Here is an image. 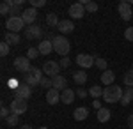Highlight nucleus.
Returning <instances> with one entry per match:
<instances>
[{"label": "nucleus", "instance_id": "423d86ee", "mask_svg": "<svg viewBox=\"0 0 133 129\" xmlns=\"http://www.w3.org/2000/svg\"><path fill=\"white\" fill-rule=\"evenodd\" d=\"M117 11H119V16H121V18H123L124 21H130V20L133 18L131 4H130V2H126V0L119 2V5H117Z\"/></svg>", "mask_w": 133, "mask_h": 129}, {"label": "nucleus", "instance_id": "de8ad7c7", "mask_svg": "<svg viewBox=\"0 0 133 129\" xmlns=\"http://www.w3.org/2000/svg\"><path fill=\"white\" fill-rule=\"evenodd\" d=\"M131 69H133V64H131Z\"/></svg>", "mask_w": 133, "mask_h": 129}, {"label": "nucleus", "instance_id": "f257e3e1", "mask_svg": "<svg viewBox=\"0 0 133 129\" xmlns=\"http://www.w3.org/2000/svg\"><path fill=\"white\" fill-rule=\"evenodd\" d=\"M124 96V90L119 87V85H110V87H107V89H103V101L105 103H108V104H114V103H117V101H121Z\"/></svg>", "mask_w": 133, "mask_h": 129}, {"label": "nucleus", "instance_id": "4be33fe9", "mask_svg": "<svg viewBox=\"0 0 133 129\" xmlns=\"http://www.w3.org/2000/svg\"><path fill=\"white\" fill-rule=\"evenodd\" d=\"M4 41H5L9 46H14V44H20L21 37L18 35V34H14V32H7V34L4 35Z\"/></svg>", "mask_w": 133, "mask_h": 129}, {"label": "nucleus", "instance_id": "0eeeda50", "mask_svg": "<svg viewBox=\"0 0 133 129\" xmlns=\"http://www.w3.org/2000/svg\"><path fill=\"white\" fill-rule=\"evenodd\" d=\"M12 66H14V69L20 71V73H23V74H27L29 71H30V60L27 59V55L25 57H16L14 59V62H12Z\"/></svg>", "mask_w": 133, "mask_h": 129}, {"label": "nucleus", "instance_id": "cd10ccee", "mask_svg": "<svg viewBox=\"0 0 133 129\" xmlns=\"http://www.w3.org/2000/svg\"><path fill=\"white\" fill-rule=\"evenodd\" d=\"M94 66L98 67V69H101V71H107V67H108V62L105 59H99V57H96V62H94Z\"/></svg>", "mask_w": 133, "mask_h": 129}, {"label": "nucleus", "instance_id": "dca6fc26", "mask_svg": "<svg viewBox=\"0 0 133 129\" xmlns=\"http://www.w3.org/2000/svg\"><path fill=\"white\" fill-rule=\"evenodd\" d=\"M57 28H59L61 34H71L73 30H75V23H73L71 20H62Z\"/></svg>", "mask_w": 133, "mask_h": 129}, {"label": "nucleus", "instance_id": "79ce46f5", "mask_svg": "<svg viewBox=\"0 0 133 129\" xmlns=\"http://www.w3.org/2000/svg\"><path fill=\"white\" fill-rule=\"evenodd\" d=\"M92 108L101 110V103H99V99H94V101H92Z\"/></svg>", "mask_w": 133, "mask_h": 129}, {"label": "nucleus", "instance_id": "a19ab883", "mask_svg": "<svg viewBox=\"0 0 133 129\" xmlns=\"http://www.w3.org/2000/svg\"><path fill=\"white\" fill-rule=\"evenodd\" d=\"M9 87H11L12 90H16L18 87H20V83H18V81H16L14 78H11V81H9Z\"/></svg>", "mask_w": 133, "mask_h": 129}, {"label": "nucleus", "instance_id": "2f4dec72", "mask_svg": "<svg viewBox=\"0 0 133 129\" xmlns=\"http://www.w3.org/2000/svg\"><path fill=\"white\" fill-rule=\"evenodd\" d=\"M9 50H11V46L5 41H2V44H0V55H2V57H7V55H9Z\"/></svg>", "mask_w": 133, "mask_h": 129}, {"label": "nucleus", "instance_id": "f03ea898", "mask_svg": "<svg viewBox=\"0 0 133 129\" xmlns=\"http://www.w3.org/2000/svg\"><path fill=\"white\" fill-rule=\"evenodd\" d=\"M51 42H53V51H55V53H59L61 57H68V53L71 50V44H69L68 37H64V35H55V39L51 41Z\"/></svg>", "mask_w": 133, "mask_h": 129}, {"label": "nucleus", "instance_id": "37998d69", "mask_svg": "<svg viewBox=\"0 0 133 129\" xmlns=\"http://www.w3.org/2000/svg\"><path fill=\"white\" fill-rule=\"evenodd\" d=\"M126 122H128V127L133 129V113L130 115V117H128V120H126Z\"/></svg>", "mask_w": 133, "mask_h": 129}, {"label": "nucleus", "instance_id": "412c9836", "mask_svg": "<svg viewBox=\"0 0 133 129\" xmlns=\"http://www.w3.org/2000/svg\"><path fill=\"white\" fill-rule=\"evenodd\" d=\"M73 81H75V83H78V85L82 87L83 83L87 81V73H85V69L75 71V73H73Z\"/></svg>", "mask_w": 133, "mask_h": 129}, {"label": "nucleus", "instance_id": "393cba45", "mask_svg": "<svg viewBox=\"0 0 133 129\" xmlns=\"http://www.w3.org/2000/svg\"><path fill=\"white\" fill-rule=\"evenodd\" d=\"M25 83H27L29 87H32V89H34L36 85H41V81L36 78V76H32L30 73H27V74H25Z\"/></svg>", "mask_w": 133, "mask_h": 129}, {"label": "nucleus", "instance_id": "c9c22d12", "mask_svg": "<svg viewBox=\"0 0 133 129\" xmlns=\"http://www.w3.org/2000/svg\"><path fill=\"white\" fill-rule=\"evenodd\" d=\"M124 37H126V41L133 42V27H128V28L124 30Z\"/></svg>", "mask_w": 133, "mask_h": 129}, {"label": "nucleus", "instance_id": "a878e982", "mask_svg": "<svg viewBox=\"0 0 133 129\" xmlns=\"http://www.w3.org/2000/svg\"><path fill=\"white\" fill-rule=\"evenodd\" d=\"M82 4H83V7H85L87 12H96L98 11V4L92 2V0H82Z\"/></svg>", "mask_w": 133, "mask_h": 129}, {"label": "nucleus", "instance_id": "39448f33", "mask_svg": "<svg viewBox=\"0 0 133 129\" xmlns=\"http://www.w3.org/2000/svg\"><path fill=\"white\" fill-rule=\"evenodd\" d=\"M43 73H44L48 78H55V76L61 74V64L55 62V60H48V62H44V66H43Z\"/></svg>", "mask_w": 133, "mask_h": 129}, {"label": "nucleus", "instance_id": "2eb2a0df", "mask_svg": "<svg viewBox=\"0 0 133 129\" xmlns=\"http://www.w3.org/2000/svg\"><path fill=\"white\" fill-rule=\"evenodd\" d=\"M37 50H39L41 55H50L51 51H53V42L48 41V39H43L39 42V46H37Z\"/></svg>", "mask_w": 133, "mask_h": 129}, {"label": "nucleus", "instance_id": "a18cd8bd", "mask_svg": "<svg viewBox=\"0 0 133 129\" xmlns=\"http://www.w3.org/2000/svg\"><path fill=\"white\" fill-rule=\"evenodd\" d=\"M37 129H48V127H37Z\"/></svg>", "mask_w": 133, "mask_h": 129}, {"label": "nucleus", "instance_id": "f3484780", "mask_svg": "<svg viewBox=\"0 0 133 129\" xmlns=\"http://www.w3.org/2000/svg\"><path fill=\"white\" fill-rule=\"evenodd\" d=\"M96 119H98V122H110V119H112V111L108 108H101L96 111Z\"/></svg>", "mask_w": 133, "mask_h": 129}, {"label": "nucleus", "instance_id": "ddd939ff", "mask_svg": "<svg viewBox=\"0 0 133 129\" xmlns=\"http://www.w3.org/2000/svg\"><path fill=\"white\" fill-rule=\"evenodd\" d=\"M46 103L51 104V106H55L57 103H61V92H59L57 89L46 90Z\"/></svg>", "mask_w": 133, "mask_h": 129}, {"label": "nucleus", "instance_id": "bb28decb", "mask_svg": "<svg viewBox=\"0 0 133 129\" xmlns=\"http://www.w3.org/2000/svg\"><path fill=\"white\" fill-rule=\"evenodd\" d=\"M18 122H20V115H14V113H11L9 117L5 119V124L11 126V127H16V126H18Z\"/></svg>", "mask_w": 133, "mask_h": 129}, {"label": "nucleus", "instance_id": "6ab92c4d", "mask_svg": "<svg viewBox=\"0 0 133 129\" xmlns=\"http://www.w3.org/2000/svg\"><path fill=\"white\" fill-rule=\"evenodd\" d=\"M73 117H75V120H78V122L85 120L87 117H89V108H85V106H78V108H75Z\"/></svg>", "mask_w": 133, "mask_h": 129}, {"label": "nucleus", "instance_id": "f704fd0d", "mask_svg": "<svg viewBox=\"0 0 133 129\" xmlns=\"http://www.w3.org/2000/svg\"><path fill=\"white\" fill-rule=\"evenodd\" d=\"M44 5H46L44 0H30V7H34V9H37V7H44Z\"/></svg>", "mask_w": 133, "mask_h": 129}, {"label": "nucleus", "instance_id": "58836bf2", "mask_svg": "<svg viewBox=\"0 0 133 129\" xmlns=\"http://www.w3.org/2000/svg\"><path fill=\"white\" fill-rule=\"evenodd\" d=\"M0 115H2V119L5 120V119H7V117L11 115V108H5V106H2V108H0Z\"/></svg>", "mask_w": 133, "mask_h": 129}, {"label": "nucleus", "instance_id": "6e6552de", "mask_svg": "<svg viewBox=\"0 0 133 129\" xmlns=\"http://www.w3.org/2000/svg\"><path fill=\"white\" fill-rule=\"evenodd\" d=\"M27 101L25 99H20V97H14L12 103H11V113H14V115H23L25 111H27Z\"/></svg>", "mask_w": 133, "mask_h": 129}, {"label": "nucleus", "instance_id": "473e14b6", "mask_svg": "<svg viewBox=\"0 0 133 129\" xmlns=\"http://www.w3.org/2000/svg\"><path fill=\"white\" fill-rule=\"evenodd\" d=\"M41 87H43V89H46V90L53 89V80H51V78H43L41 80Z\"/></svg>", "mask_w": 133, "mask_h": 129}, {"label": "nucleus", "instance_id": "4c0bfd02", "mask_svg": "<svg viewBox=\"0 0 133 129\" xmlns=\"http://www.w3.org/2000/svg\"><path fill=\"white\" fill-rule=\"evenodd\" d=\"M76 96H78L80 99H85V97L89 96V90H85V89H82V87H80V89L76 90Z\"/></svg>", "mask_w": 133, "mask_h": 129}, {"label": "nucleus", "instance_id": "4468645a", "mask_svg": "<svg viewBox=\"0 0 133 129\" xmlns=\"http://www.w3.org/2000/svg\"><path fill=\"white\" fill-rule=\"evenodd\" d=\"M75 97H76V92L71 89H64L61 92V103H64V104H71Z\"/></svg>", "mask_w": 133, "mask_h": 129}, {"label": "nucleus", "instance_id": "9d476101", "mask_svg": "<svg viewBox=\"0 0 133 129\" xmlns=\"http://www.w3.org/2000/svg\"><path fill=\"white\" fill-rule=\"evenodd\" d=\"M21 18H23V21H25L29 27H30V25H36V20H37V9H34V7H27V9H23Z\"/></svg>", "mask_w": 133, "mask_h": 129}, {"label": "nucleus", "instance_id": "1a4fd4ad", "mask_svg": "<svg viewBox=\"0 0 133 129\" xmlns=\"http://www.w3.org/2000/svg\"><path fill=\"white\" fill-rule=\"evenodd\" d=\"M94 62H96V57L87 55V53H80V55L76 57V64H78L82 69H89V67H92Z\"/></svg>", "mask_w": 133, "mask_h": 129}, {"label": "nucleus", "instance_id": "c03bdc74", "mask_svg": "<svg viewBox=\"0 0 133 129\" xmlns=\"http://www.w3.org/2000/svg\"><path fill=\"white\" fill-rule=\"evenodd\" d=\"M20 129H32V127H30V126H21Z\"/></svg>", "mask_w": 133, "mask_h": 129}, {"label": "nucleus", "instance_id": "b1692460", "mask_svg": "<svg viewBox=\"0 0 133 129\" xmlns=\"http://www.w3.org/2000/svg\"><path fill=\"white\" fill-rule=\"evenodd\" d=\"M89 96H92L94 99H98V97H103V89L99 85H92L91 89H89Z\"/></svg>", "mask_w": 133, "mask_h": 129}, {"label": "nucleus", "instance_id": "5701e85b", "mask_svg": "<svg viewBox=\"0 0 133 129\" xmlns=\"http://www.w3.org/2000/svg\"><path fill=\"white\" fill-rule=\"evenodd\" d=\"M46 23H48L50 27H59L61 20L57 18V14H55V12H48V14H46Z\"/></svg>", "mask_w": 133, "mask_h": 129}, {"label": "nucleus", "instance_id": "7c9ffc66", "mask_svg": "<svg viewBox=\"0 0 133 129\" xmlns=\"http://www.w3.org/2000/svg\"><path fill=\"white\" fill-rule=\"evenodd\" d=\"M29 73H30L32 76H36V78L39 80V81H41V80H43V74H44V73H43V69H39V67H36V66H32V67H30V71H29Z\"/></svg>", "mask_w": 133, "mask_h": 129}, {"label": "nucleus", "instance_id": "7ed1b4c3", "mask_svg": "<svg viewBox=\"0 0 133 129\" xmlns=\"http://www.w3.org/2000/svg\"><path fill=\"white\" fill-rule=\"evenodd\" d=\"M23 27H25V21H23L21 16H12V18L9 16L7 21H5V28H7V32H14V34H18Z\"/></svg>", "mask_w": 133, "mask_h": 129}, {"label": "nucleus", "instance_id": "e433bc0d", "mask_svg": "<svg viewBox=\"0 0 133 129\" xmlns=\"http://www.w3.org/2000/svg\"><path fill=\"white\" fill-rule=\"evenodd\" d=\"M59 64H61V67H62V69H68V67L71 66V60H69V57H62Z\"/></svg>", "mask_w": 133, "mask_h": 129}, {"label": "nucleus", "instance_id": "9b49d317", "mask_svg": "<svg viewBox=\"0 0 133 129\" xmlns=\"http://www.w3.org/2000/svg\"><path fill=\"white\" fill-rule=\"evenodd\" d=\"M30 96H32V87H29L25 81H21L20 87L14 90V97H20V99H25V101H27Z\"/></svg>", "mask_w": 133, "mask_h": 129}, {"label": "nucleus", "instance_id": "ea45409f", "mask_svg": "<svg viewBox=\"0 0 133 129\" xmlns=\"http://www.w3.org/2000/svg\"><path fill=\"white\" fill-rule=\"evenodd\" d=\"M124 97H128L130 101H133V87H128L124 90Z\"/></svg>", "mask_w": 133, "mask_h": 129}, {"label": "nucleus", "instance_id": "20e7f679", "mask_svg": "<svg viewBox=\"0 0 133 129\" xmlns=\"http://www.w3.org/2000/svg\"><path fill=\"white\" fill-rule=\"evenodd\" d=\"M85 7H83L82 2H75L69 5V9H68V14H69V18L71 20H82L83 16H85Z\"/></svg>", "mask_w": 133, "mask_h": 129}, {"label": "nucleus", "instance_id": "a211bd4d", "mask_svg": "<svg viewBox=\"0 0 133 129\" xmlns=\"http://www.w3.org/2000/svg\"><path fill=\"white\" fill-rule=\"evenodd\" d=\"M51 80H53V89H57L59 92L68 89V80L64 78L62 74H59V76H55V78H51Z\"/></svg>", "mask_w": 133, "mask_h": 129}, {"label": "nucleus", "instance_id": "c756f323", "mask_svg": "<svg viewBox=\"0 0 133 129\" xmlns=\"http://www.w3.org/2000/svg\"><path fill=\"white\" fill-rule=\"evenodd\" d=\"M124 85L133 87V69H130V71L124 73Z\"/></svg>", "mask_w": 133, "mask_h": 129}, {"label": "nucleus", "instance_id": "49530a36", "mask_svg": "<svg viewBox=\"0 0 133 129\" xmlns=\"http://www.w3.org/2000/svg\"><path fill=\"white\" fill-rule=\"evenodd\" d=\"M130 4H131V7H133V0H131V2H130Z\"/></svg>", "mask_w": 133, "mask_h": 129}, {"label": "nucleus", "instance_id": "c85d7f7f", "mask_svg": "<svg viewBox=\"0 0 133 129\" xmlns=\"http://www.w3.org/2000/svg\"><path fill=\"white\" fill-rule=\"evenodd\" d=\"M39 55H41V53H39V50H37V48H34V46L27 50V59H29V60H34V59H37Z\"/></svg>", "mask_w": 133, "mask_h": 129}, {"label": "nucleus", "instance_id": "aec40b11", "mask_svg": "<svg viewBox=\"0 0 133 129\" xmlns=\"http://www.w3.org/2000/svg\"><path fill=\"white\" fill-rule=\"evenodd\" d=\"M114 80H115V73H114V71H110V69L103 71V74H101V83L103 85L110 87V85H114Z\"/></svg>", "mask_w": 133, "mask_h": 129}, {"label": "nucleus", "instance_id": "72a5a7b5", "mask_svg": "<svg viewBox=\"0 0 133 129\" xmlns=\"http://www.w3.org/2000/svg\"><path fill=\"white\" fill-rule=\"evenodd\" d=\"M0 12H2L4 16H7V14H11V7H9V4H7V0L0 4Z\"/></svg>", "mask_w": 133, "mask_h": 129}, {"label": "nucleus", "instance_id": "f8f14e48", "mask_svg": "<svg viewBox=\"0 0 133 129\" xmlns=\"http://www.w3.org/2000/svg\"><path fill=\"white\" fill-rule=\"evenodd\" d=\"M43 35V28L39 27V25H30V27H27L25 28V37L27 39H39Z\"/></svg>", "mask_w": 133, "mask_h": 129}]
</instances>
